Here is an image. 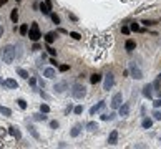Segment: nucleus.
<instances>
[{"instance_id":"obj_24","label":"nucleus","mask_w":161,"mask_h":149,"mask_svg":"<svg viewBox=\"0 0 161 149\" xmlns=\"http://www.w3.org/2000/svg\"><path fill=\"white\" fill-rule=\"evenodd\" d=\"M87 129H88V131H91V133H95V131H98V124L93 123V121H90L87 124Z\"/></svg>"},{"instance_id":"obj_28","label":"nucleus","mask_w":161,"mask_h":149,"mask_svg":"<svg viewBox=\"0 0 161 149\" xmlns=\"http://www.w3.org/2000/svg\"><path fill=\"white\" fill-rule=\"evenodd\" d=\"M28 30H30V28H28V25H27V23H23V25L20 27V35H23V37H25V35L28 33Z\"/></svg>"},{"instance_id":"obj_25","label":"nucleus","mask_w":161,"mask_h":149,"mask_svg":"<svg viewBox=\"0 0 161 149\" xmlns=\"http://www.w3.org/2000/svg\"><path fill=\"white\" fill-rule=\"evenodd\" d=\"M28 131H30V134L33 136L35 139H40V134H38V133H37V129H35L33 126H32V124H30V126H28Z\"/></svg>"},{"instance_id":"obj_6","label":"nucleus","mask_w":161,"mask_h":149,"mask_svg":"<svg viewBox=\"0 0 161 149\" xmlns=\"http://www.w3.org/2000/svg\"><path fill=\"white\" fill-rule=\"evenodd\" d=\"M123 104V95L121 93H116V95L111 98V103H110V106L113 109H120V106Z\"/></svg>"},{"instance_id":"obj_40","label":"nucleus","mask_w":161,"mask_h":149,"mask_svg":"<svg viewBox=\"0 0 161 149\" xmlns=\"http://www.w3.org/2000/svg\"><path fill=\"white\" fill-rule=\"evenodd\" d=\"M130 30H131L130 27H121V32H123L125 35H128V33H130Z\"/></svg>"},{"instance_id":"obj_11","label":"nucleus","mask_w":161,"mask_h":149,"mask_svg":"<svg viewBox=\"0 0 161 149\" xmlns=\"http://www.w3.org/2000/svg\"><path fill=\"white\" fill-rule=\"evenodd\" d=\"M8 134L14 136L15 139H22V133L18 131V128H17V126H10V128H8Z\"/></svg>"},{"instance_id":"obj_37","label":"nucleus","mask_w":161,"mask_h":149,"mask_svg":"<svg viewBox=\"0 0 161 149\" xmlns=\"http://www.w3.org/2000/svg\"><path fill=\"white\" fill-rule=\"evenodd\" d=\"M153 106H154V108H161V98H160V100H154Z\"/></svg>"},{"instance_id":"obj_8","label":"nucleus","mask_w":161,"mask_h":149,"mask_svg":"<svg viewBox=\"0 0 161 149\" xmlns=\"http://www.w3.org/2000/svg\"><path fill=\"white\" fill-rule=\"evenodd\" d=\"M53 89L58 93V95H61V93H65V89H68V83L67 81H60V83H55Z\"/></svg>"},{"instance_id":"obj_31","label":"nucleus","mask_w":161,"mask_h":149,"mask_svg":"<svg viewBox=\"0 0 161 149\" xmlns=\"http://www.w3.org/2000/svg\"><path fill=\"white\" fill-rule=\"evenodd\" d=\"M130 28H131V30H133V32H141L140 25H138V23H136V22H133V23H131V25H130Z\"/></svg>"},{"instance_id":"obj_10","label":"nucleus","mask_w":161,"mask_h":149,"mask_svg":"<svg viewBox=\"0 0 161 149\" xmlns=\"http://www.w3.org/2000/svg\"><path fill=\"white\" fill-rule=\"evenodd\" d=\"M5 88H12V89H17L18 88V83L15 81V80H12V78H8V80H3V83H2Z\"/></svg>"},{"instance_id":"obj_21","label":"nucleus","mask_w":161,"mask_h":149,"mask_svg":"<svg viewBox=\"0 0 161 149\" xmlns=\"http://www.w3.org/2000/svg\"><path fill=\"white\" fill-rule=\"evenodd\" d=\"M0 114H3V116H12V111H10V108H7V106H2L0 104Z\"/></svg>"},{"instance_id":"obj_15","label":"nucleus","mask_w":161,"mask_h":149,"mask_svg":"<svg viewBox=\"0 0 161 149\" xmlns=\"http://www.w3.org/2000/svg\"><path fill=\"white\" fill-rule=\"evenodd\" d=\"M43 76L45 78H55V68H45L43 70Z\"/></svg>"},{"instance_id":"obj_17","label":"nucleus","mask_w":161,"mask_h":149,"mask_svg":"<svg viewBox=\"0 0 161 149\" xmlns=\"http://www.w3.org/2000/svg\"><path fill=\"white\" fill-rule=\"evenodd\" d=\"M45 114H47V113H42V111H40V113H35V114H33V119H35V121H47L48 118Z\"/></svg>"},{"instance_id":"obj_13","label":"nucleus","mask_w":161,"mask_h":149,"mask_svg":"<svg viewBox=\"0 0 161 149\" xmlns=\"http://www.w3.org/2000/svg\"><path fill=\"white\" fill-rule=\"evenodd\" d=\"M128 114H130V104H128V103H123L120 106V116L125 118V116H128Z\"/></svg>"},{"instance_id":"obj_16","label":"nucleus","mask_w":161,"mask_h":149,"mask_svg":"<svg viewBox=\"0 0 161 149\" xmlns=\"http://www.w3.org/2000/svg\"><path fill=\"white\" fill-rule=\"evenodd\" d=\"M80 131H81V124H76V126H73V128H72V131H70V136H72V137H76V136L80 134Z\"/></svg>"},{"instance_id":"obj_27","label":"nucleus","mask_w":161,"mask_h":149,"mask_svg":"<svg viewBox=\"0 0 161 149\" xmlns=\"http://www.w3.org/2000/svg\"><path fill=\"white\" fill-rule=\"evenodd\" d=\"M10 18H12V22H14V23H17V20H18V12H17V10H12V14H10Z\"/></svg>"},{"instance_id":"obj_35","label":"nucleus","mask_w":161,"mask_h":149,"mask_svg":"<svg viewBox=\"0 0 161 149\" xmlns=\"http://www.w3.org/2000/svg\"><path fill=\"white\" fill-rule=\"evenodd\" d=\"M73 111H75V114H81L83 113V106H75Z\"/></svg>"},{"instance_id":"obj_45","label":"nucleus","mask_w":161,"mask_h":149,"mask_svg":"<svg viewBox=\"0 0 161 149\" xmlns=\"http://www.w3.org/2000/svg\"><path fill=\"white\" fill-rule=\"evenodd\" d=\"M72 109H73V106H72V104H70V106H68V108L65 109V113H67V114H68V113H70V111H72Z\"/></svg>"},{"instance_id":"obj_44","label":"nucleus","mask_w":161,"mask_h":149,"mask_svg":"<svg viewBox=\"0 0 161 149\" xmlns=\"http://www.w3.org/2000/svg\"><path fill=\"white\" fill-rule=\"evenodd\" d=\"M32 50H33V51H37V50H40V45H38V43H33V47H32Z\"/></svg>"},{"instance_id":"obj_22","label":"nucleus","mask_w":161,"mask_h":149,"mask_svg":"<svg viewBox=\"0 0 161 149\" xmlns=\"http://www.w3.org/2000/svg\"><path fill=\"white\" fill-rule=\"evenodd\" d=\"M100 80H101V74H98V73H95V74H91V76H90V83H91V85L100 83Z\"/></svg>"},{"instance_id":"obj_33","label":"nucleus","mask_w":161,"mask_h":149,"mask_svg":"<svg viewBox=\"0 0 161 149\" xmlns=\"http://www.w3.org/2000/svg\"><path fill=\"white\" fill-rule=\"evenodd\" d=\"M70 37H72L73 40H80V38H81V35L76 33V32H70Z\"/></svg>"},{"instance_id":"obj_41","label":"nucleus","mask_w":161,"mask_h":149,"mask_svg":"<svg viewBox=\"0 0 161 149\" xmlns=\"http://www.w3.org/2000/svg\"><path fill=\"white\" fill-rule=\"evenodd\" d=\"M28 81H30V85H32V86H37V80H35V78H28Z\"/></svg>"},{"instance_id":"obj_7","label":"nucleus","mask_w":161,"mask_h":149,"mask_svg":"<svg viewBox=\"0 0 161 149\" xmlns=\"http://www.w3.org/2000/svg\"><path fill=\"white\" fill-rule=\"evenodd\" d=\"M105 104H106V103L103 101V100H101V101H98L96 104H95V106H91V108H90V114L95 116L96 113H98V111H101V109L105 108Z\"/></svg>"},{"instance_id":"obj_30","label":"nucleus","mask_w":161,"mask_h":149,"mask_svg":"<svg viewBox=\"0 0 161 149\" xmlns=\"http://www.w3.org/2000/svg\"><path fill=\"white\" fill-rule=\"evenodd\" d=\"M17 104H18V108H20V109H27V103L23 101L22 98H18V100H17Z\"/></svg>"},{"instance_id":"obj_14","label":"nucleus","mask_w":161,"mask_h":149,"mask_svg":"<svg viewBox=\"0 0 161 149\" xmlns=\"http://www.w3.org/2000/svg\"><path fill=\"white\" fill-rule=\"evenodd\" d=\"M55 38H57V33H55V32H48V33L45 35V41H47L48 45H50V43H53Z\"/></svg>"},{"instance_id":"obj_51","label":"nucleus","mask_w":161,"mask_h":149,"mask_svg":"<svg viewBox=\"0 0 161 149\" xmlns=\"http://www.w3.org/2000/svg\"><path fill=\"white\" fill-rule=\"evenodd\" d=\"M17 2H20V0H17Z\"/></svg>"},{"instance_id":"obj_49","label":"nucleus","mask_w":161,"mask_h":149,"mask_svg":"<svg viewBox=\"0 0 161 149\" xmlns=\"http://www.w3.org/2000/svg\"><path fill=\"white\" fill-rule=\"evenodd\" d=\"M2 35H3V27H0V38H2Z\"/></svg>"},{"instance_id":"obj_32","label":"nucleus","mask_w":161,"mask_h":149,"mask_svg":"<svg viewBox=\"0 0 161 149\" xmlns=\"http://www.w3.org/2000/svg\"><path fill=\"white\" fill-rule=\"evenodd\" d=\"M141 23H143L145 27H153V25H154V23H156V22H154V20H143V22H141Z\"/></svg>"},{"instance_id":"obj_19","label":"nucleus","mask_w":161,"mask_h":149,"mask_svg":"<svg viewBox=\"0 0 161 149\" xmlns=\"http://www.w3.org/2000/svg\"><path fill=\"white\" fill-rule=\"evenodd\" d=\"M38 7H40V10H42V14H43V15H50V14H52V12H50V7H48L45 2H43V3H40Z\"/></svg>"},{"instance_id":"obj_4","label":"nucleus","mask_w":161,"mask_h":149,"mask_svg":"<svg viewBox=\"0 0 161 149\" xmlns=\"http://www.w3.org/2000/svg\"><path fill=\"white\" fill-rule=\"evenodd\" d=\"M130 73L133 74L134 80H141V78H143V71L138 68V65H136L134 61H133V63H130Z\"/></svg>"},{"instance_id":"obj_2","label":"nucleus","mask_w":161,"mask_h":149,"mask_svg":"<svg viewBox=\"0 0 161 149\" xmlns=\"http://www.w3.org/2000/svg\"><path fill=\"white\" fill-rule=\"evenodd\" d=\"M40 28H38V23L37 22H33L32 25H30V30H28V38L32 41H37V40H40Z\"/></svg>"},{"instance_id":"obj_39","label":"nucleus","mask_w":161,"mask_h":149,"mask_svg":"<svg viewBox=\"0 0 161 149\" xmlns=\"http://www.w3.org/2000/svg\"><path fill=\"white\" fill-rule=\"evenodd\" d=\"M47 51H48L50 55H52V56H55V55H57V51H55V50H53L52 47H47Z\"/></svg>"},{"instance_id":"obj_50","label":"nucleus","mask_w":161,"mask_h":149,"mask_svg":"<svg viewBox=\"0 0 161 149\" xmlns=\"http://www.w3.org/2000/svg\"><path fill=\"white\" fill-rule=\"evenodd\" d=\"M2 83H3V80H2V78H0V85H2Z\"/></svg>"},{"instance_id":"obj_12","label":"nucleus","mask_w":161,"mask_h":149,"mask_svg":"<svg viewBox=\"0 0 161 149\" xmlns=\"http://www.w3.org/2000/svg\"><path fill=\"white\" fill-rule=\"evenodd\" d=\"M143 96L145 98H153V85H146L145 88H143Z\"/></svg>"},{"instance_id":"obj_1","label":"nucleus","mask_w":161,"mask_h":149,"mask_svg":"<svg viewBox=\"0 0 161 149\" xmlns=\"http://www.w3.org/2000/svg\"><path fill=\"white\" fill-rule=\"evenodd\" d=\"M2 60L5 61V63H12L15 60V47L7 45V47L2 48Z\"/></svg>"},{"instance_id":"obj_3","label":"nucleus","mask_w":161,"mask_h":149,"mask_svg":"<svg viewBox=\"0 0 161 149\" xmlns=\"http://www.w3.org/2000/svg\"><path fill=\"white\" fill-rule=\"evenodd\" d=\"M85 95H87V88L83 85H75L72 88V96L75 100H81V98H85Z\"/></svg>"},{"instance_id":"obj_34","label":"nucleus","mask_w":161,"mask_h":149,"mask_svg":"<svg viewBox=\"0 0 161 149\" xmlns=\"http://www.w3.org/2000/svg\"><path fill=\"white\" fill-rule=\"evenodd\" d=\"M40 111H42V113H48V111H50V106L43 103V104H42V106H40Z\"/></svg>"},{"instance_id":"obj_38","label":"nucleus","mask_w":161,"mask_h":149,"mask_svg":"<svg viewBox=\"0 0 161 149\" xmlns=\"http://www.w3.org/2000/svg\"><path fill=\"white\" fill-rule=\"evenodd\" d=\"M58 70H60V71H68V70H70V66H68V65H60V66H58Z\"/></svg>"},{"instance_id":"obj_18","label":"nucleus","mask_w":161,"mask_h":149,"mask_svg":"<svg viewBox=\"0 0 161 149\" xmlns=\"http://www.w3.org/2000/svg\"><path fill=\"white\" fill-rule=\"evenodd\" d=\"M125 48H126V51H133L134 48H136V43H134V40H126V43H125Z\"/></svg>"},{"instance_id":"obj_26","label":"nucleus","mask_w":161,"mask_h":149,"mask_svg":"<svg viewBox=\"0 0 161 149\" xmlns=\"http://www.w3.org/2000/svg\"><path fill=\"white\" fill-rule=\"evenodd\" d=\"M115 113H110V114H101V119H103V121H113L115 119Z\"/></svg>"},{"instance_id":"obj_23","label":"nucleus","mask_w":161,"mask_h":149,"mask_svg":"<svg viewBox=\"0 0 161 149\" xmlns=\"http://www.w3.org/2000/svg\"><path fill=\"white\" fill-rule=\"evenodd\" d=\"M17 73H18V76H22L23 80H28L30 76H28V71H25L23 68H17Z\"/></svg>"},{"instance_id":"obj_36","label":"nucleus","mask_w":161,"mask_h":149,"mask_svg":"<svg viewBox=\"0 0 161 149\" xmlns=\"http://www.w3.org/2000/svg\"><path fill=\"white\" fill-rule=\"evenodd\" d=\"M153 116H154V119H161V111H158V108L153 111Z\"/></svg>"},{"instance_id":"obj_46","label":"nucleus","mask_w":161,"mask_h":149,"mask_svg":"<svg viewBox=\"0 0 161 149\" xmlns=\"http://www.w3.org/2000/svg\"><path fill=\"white\" fill-rule=\"evenodd\" d=\"M7 2H8V0H0V8L3 7V5H5V3H7Z\"/></svg>"},{"instance_id":"obj_47","label":"nucleus","mask_w":161,"mask_h":149,"mask_svg":"<svg viewBox=\"0 0 161 149\" xmlns=\"http://www.w3.org/2000/svg\"><path fill=\"white\" fill-rule=\"evenodd\" d=\"M45 3H47L48 7H50V10H52V0H45Z\"/></svg>"},{"instance_id":"obj_5","label":"nucleus","mask_w":161,"mask_h":149,"mask_svg":"<svg viewBox=\"0 0 161 149\" xmlns=\"http://www.w3.org/2000/svg\"><path fill=\"white\" fill-rule=\"evenodd\" d=\"M113 85H115V76H113V73H108L105 76V81H103V89L110 91V89L113 88Z\"/></svg>"},{"instance_id":"obj_48","label":"nucleus","mask_w":161,"mask_h":149,"mask_svg":"<svg viewBox=\"0 0 161 149\" xmlns=\"http://www.w3.org/2000/svg\"><path fill=\"white\" fill-rule=\"evenodd\" d=\"M68 17H70V18H72V20H73V22H76V17H75L73 14H70V15H68Z\"/></svg>"},{"instance_id":"obj_29","label":"nucleus","mask_w":161,"mask_h":149,"mask_svg":"<svg viewBox=\"0 0 161 149\" xmlns=\"http://www.w3.org/2000/svg\"><path fill=\"white\" fill-rule=\"evenodd\" d=\"M50 17H52V22H53L55 25H60V17L57 14H50Z\"/></svg>"},{"instance_id":"obj_9","label":"nucleus","mask_w":161,"mask_h":149,"mask_svg":"<svg viewBox=\"0 0 161 149\" xmlns=\"http://www.w3.org/2000/svg\"><path fill=\"white\" fill-rule=\"evenodd\" d=\"M106 142L110 144V146H115V144L118 142V131H116V129L110 133V136H108V141H106Z\"/></svg>"},{"instance_id":"obj_43","label":"nucleus","mask_w":161,"mask_h":149,"mask_svg":"<svg viewBox=\"0 0 161 149\" xmlns=\"http://www.w3.org/2000/svg\"><path fill=\"white\" fill-rule=\"evenodd\" d=\"M50 126H52L53 129H57L58 126H60V124H58V121H52V123H50Z\"/></svg>"},{"instance_id":"obj_42","label":"nucleus","mask_w":161,"mask_h":149,"mask_svg":"<svg viewBox=\"0 0 161 149\" xmlns=\"http://www.w3.org/2000/svg\"><path fill=\"white\" fill-rule=\"evenodd\" d=\"M40 96L43 98V100H50V96H48L47 93H45V91H40Z\"/></svg>"},{"instance_id":"obj_20","label":"nucleus","mask_w":161,"mask_h":149,"mask_svg":"<svg viewBox=\"0 0 161 149\" xmlns=\"http://www.w3.org/2000/svg\"><path fill=\"white\" fill-rule=\"evenodd\" d=\"M141 126H143L145 129H149L151 126H153V119H149V118H145V119H143V123H141Z\"/></svg>"}]
</instances>
